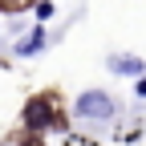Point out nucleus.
<instances>
[{
	"label": "nucleus",
	"instance_id": "1",
	"mask_svg": "<svg viewBox=\"0 0 146 146\" xmlns=\"http://www.w3.org/2000/svg\"><path fill=\"white\" fill-rule=\"evenodd\" d=\"M77 114L89 118V122H110V118H114V102H110L102 89H89V94L77 98Z\"/></svg>",
	"mask_w": 146,
	"mask_h": 146
},
{
	"label": "nucleus",
	"instance_id": "3",
	"mask_svg": "<svg viewBox=\"0 0 146 146\" xmlns=\"http://www.w3.org/2000/svg\"><path fill=\"white\" fill-rule=\"evenodd\" d=\"M16 49H21V53H33V49H41V33H33V36H29V41H21V45H16Z\"/></svg>",
	"mask_w": 146,
	"mask_h": 146
},
{
	"label": "nucleus",
	"instance_id": "4",
	"mask_svg": "<svg viewBox=\"0 0 146 146\" xmlns=\"http://www.w3.org/2000/svg\"><path fill=\"white\" fill-rule=\"evenodd\" d=\"M138 98H146V77H138Z\"/></svg>",
	"mask_w": 146,
	"mask_h": 146
},
{
	"label": "nucleus",
	"instance_id": "2",
	"mask_svg": "<svg viewBox=\"0 0 146 146\" xmlns=\"http://www.w3.org/2000/svg\"><path fill=\"white\" fill-rule=\"evenodd\" d=\"M110 69H114V73H130V77H138V73H142V61H138V57H114V61H110Z\"/></svg>",
	"mask_w": 146,
	"mask_h": 146
}]
</instances>
